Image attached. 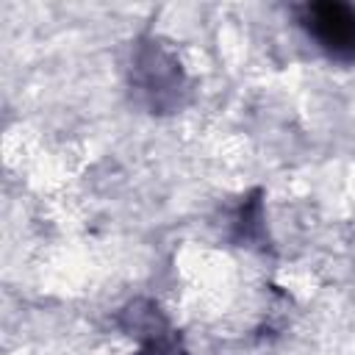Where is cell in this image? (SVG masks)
I'll use <instances>...</instances> for the list:
<instances>
[{"instance_id":"6da1fadb","label":"cell","mask_w":355,"mask_h":355,"mask_svg":"<svg viewBox=\"0 0 355 355\" xmlns=\"http://www.w3.org/2000/svg\"><path fill=\"white\" fill-rule=\"evenodd\" d=\"M130 92L150 114H172L183 105L189 83L178 55L155 36L136 39L130 50Z\"/></svg>"},{"instance_id":"3957f363","label":"cell","mask_w":355,"mask_h":355,"mask_svg":"<svg viewBox=\"0 0 355 355\" xmlns=\"http://www.w3.org/2000/svg\"><path fill=\"white\" fill-rule=\"evenodd\" d=\"M263 191L255 189L241 200L233 216V239L247 247H263L266 244V222H263Z\"/></svg>"},{"instance_id":"5b68a950","label":"cell","mask_w":355,"mask_h":355,"mask_svg":"<svg viewBox=\"0 0 355 355\" xmlns=\"http://www.w3.org/2000/svg\"><path fill=\"white\" fill-rule=\"evenodd\" d=\"M139 355H189V352H186L180 336H178L172 327H166V330H161V333L144 338Z\"/></svg>"},{"instance_id":"277c9868","label":"cell","mask_w":355,"mask_h":355,"mask_svg":"<svg viewBox=\"0 0 355 355\" xmlns=\"http://www.w3.org/2000/svg\"><path fill=\"white\" fill-rule=\"evenodd\" d=\"M119 327H122L128 336L144 341V338H150V336L166 330L169 322H166V316L161 313V308H158L153 300H133V302H128V305L122 308V313H119Z\"/></svg>"},{"instance_id":"7a4b0ae2","label":"cell","mask_w":355,"mask_h":355,"mask_svg":"<svg viewBox=\"0 0 355 355\" xmlns=\"http://www.w3.org/2000/svg\"><path fill=\"white\" fill-rule=\"evenodd\" d=\"M302 31L338 61H355V6L344 0H311L297 8Z\"/></svg>"}]
</instances>
